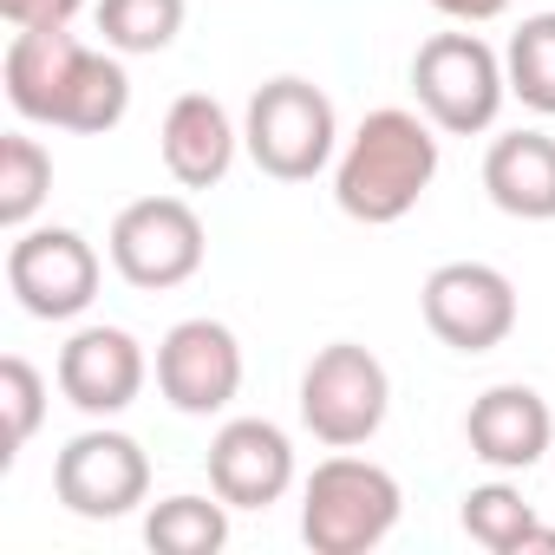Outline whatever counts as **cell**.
Here are the masks:
<instances>
[{"instance_id": "obj_1", "label": "cell", "mask_w": 555, "mask_h": 555, "mask_svg": "<svg viewBox=\"0 0 555 555\" xmlns=\"http://www.w3.org/2000/svg\"><path fill=\"white\" fill-rule=\"evenodd\" d=\"M0 79H8V105H14L27 125L73 131V138H105V131H118L125 112H131L125 53L86 47L73 27L14 34V40H8V60H0Z\"/></svg>"}, {"instance_id": "obj_2", "label": "cell", "mask_w": 555, "mask_h": 555, "mask_svg": "<svg viewBox=\"0 0 555 555\" xmlns=\"http://www.w3.org/2000/svg\"><path fill=\"white\" fill-rule=\"evenodd\" d=\"M431 183H438V125L405 105L366 112L334 157V203L366 229L405 222Z\"/></svg>"}, {"instance_id": "obj_3", "label": "cell", "mask_w": 555, "mask_h": 555, "mask_svg": "<svg viewBox=\"0 0 555 555\" xmlns=\"http://www.w3.org/2000/svg\"><path fill=\"white\" fill-rule=\"evenodd\" d=\"M405 490L386 464L334 451L301 483V542L314 555H366L399 529Z\"/></svg>"}, {"instance_id": "obj_4", "label": "cell", "mask_w": 555, "mask_h": 555, "mask_svg": "<svg viewBox=\"0 0 555 555\" xmlns=\"http://www.w3.org/2000/svg\"><path fill=\"white\" fill-rule=\"evenodd\" d=\"M242 151L255 157L261 177L274 183H314L334 157H340V118L334 99L314 79H268L255 86L248 112H242Z\"/></svg>"}, {"instance_id": "obj_5", "label": "cell", "mask_w": 555, "mask_h": 555, "mask_svg": "<svg viewBox=\"0 0 555 555\" xmlns=\"http://www.w3.org/2000/svg\"><path fill=\"white\" fill-rule=\"evenodd\" d=\"M412 99L444 138H477L496 125L509 99L503 53H490V40L477 34H431L412 53Z\"/></svg>"}, {"instance_id": "obj_6", "label": "cell", "mask_w": 555, "mask_h": 555, "mask_svg": "<svg viewBox=\"0 0 555 555\" xmlns=\"http://www.w3.org/2000/svg\"><path fill=\"white\" fill-rule=\"evenodd\" d=\"M392 412V379L386 360L360 340H334L308 360L301 373V425L327 444V451H360L379 438Z\"/></svg>"}, {"instance_id": "obj_7", "label": "cell", "mask_w": 555, "mask_h": 555, "mask_svg": "<svg viewBox=\"0 0 555 555\" xmlns=\"http://www.w3.org/2000/svg\"><path fill=\"white\" fill-rule=\"evenodd\" d=\"M105 255H112V268L125 274L131 288L164 295V288H183L190 274L203 268L209 235H203V216L183 196H138V203H125L112 216Z\"/></svg>"}, {"instance_id": "obj_8", "label": "cell", "mask_w": 555, "mask_h": 555, "mask_svg": "<svg viewBox=\"0 0 555 555\" xmlns=\"http://www.w3.org/2000/svg\"><path fill=\"white\" fill-rule=\"evenodd\" d=\"M53 496L79 516V522H118L151 496V457L131 431L92 425L79 438L60 444L53 457Z\"/></svg>"}, {"instance_id": "obj_9", "label": "cell", "mask_w": 555, "mask_h": 555, "mask_svg": "<svg viewBox=\"0 0 555 555\" xmlns=\"http://www.w3.org/2000/svg\"><path fill=\"white\" fill-rule=\"evenodd\" d=\"M105 261L79 229H14L8 288L34 321H79L99 301Z\"/></svg>"}, {"instance_id": "obj_10", "label": "cell", "mask_w": 555, "mask_h": 555, "mask_svg": "<svg viewBox=\"0 0 555 555\" xmlns=\"http://www.w3.org/2000/svg\"><path fill=\"white\" fill-rule=\"evenodd\" d=\"M425 327L451 353H490L516 334V282L490 261H444L418 288Z\"/></svg>"}, {"instance_id": "obj_11", "label": "cell", "mask_w": 555, "mask_h": 555, "mask_svg": "<svg viewBox=\"0 0 555 555\" xmlns=\"http://www.w3.org/2000/svg\"><path fill=\"white\" fill-rule=\"evenodd\" d=\"M157 392H164V405L183 412V418H216V412H229L235 392H242V340H235L222 321H209V314L177 321V327L157 340Z\"/></svg>"}, {"instance_id": "obj_12", "label": "cell", "mask_w": 555, "mask_h": 555, "mask_svg": "<svg viewBox=\"0 0 555 555\" xmlns=\"http://www.w3.org/2000/svg\"><path fill=\"white\" fill-rule=\"evenodd\" d=\"M209 490L229 509H274L295 490V438L274 418H229L209 438Z\"/></svg>"}, {"instance_id": "obj_13", "label": "cell", "mask_w": 555, "mask_h": 555, "mask_svg": "<svg viewBox=\"0 0 555 555\" xmlns=\"http://www.w3.org/2000/svg\"><path fill=\"white\" fill-rule=\"evenodd\" d=\"M144 379H151V360H144L138 334H125V327H79L60 347V392L86 418H118L125 405H138Z\"/></svg>"}, {"instance_id": "obj_14", "label": "cell", "mask_w": 555, "mask_h": 555, "mask_svg": "<svg viewBox=\"0 0 555 555\" xmlns=\"http://www.w3.org/2000/svg\"><path fill=\"white\" fill-rule=\"evenodd\" d=\"M464 444H470L477 464H490L503 477L509 470H529V464L555 457V412H548V399L535 386H516V379L509 386H490L464 412Z\"/></svg>"}, {"instance_id": "obj_15", "label": "cell", "mask_w": 555, "mask_h": 555, "mask_svg": "<svg viewBox=\"0 0 555 555\" xmlns=\"http://www.w3.org/2000/svg\"><path fill=\"white\" fill-rule=\"evenodd\" d=\"M157 151H164V170L177 177V190H216V183L235 170L242 131H235V118H229L222 99L183 92V99H170V112H164Z\"/></svg>"}, {"instance_id": "obj_16", "label": "cell", "mask_w": 555, "mask_h": 555, "mask_svg": "<svg viewBox=\"0 0 555 555\" xmlns=\"http://www.w3.org/2000/svg\"><path fill=\"white\" fill-rule=\"evenodd\" d=\"M483 190L516 222H555V138L548 131H503V138H490Z\"/></svg>"}, {"instance_id": "obj_17", "label": "cell", "mask_w": 555, "mask_h": 555, "mask_svg": "<svg viewBox=\"0 0 555 555\" xmlns=\"http://www.w3.org/2000/svg\"><path fill=\"white\" fill-rule=\"evenodd\" d=\"M144 542L157 548V555H216L222 542H229V503L209 490V496H164V503H151V516H144Z\"/></svg>"}, {"instance_id": "obj_18", "label": "cell", "mask_w": 555, "mask_h": 555, "mask_svg": "<svg viewBox=\"0 0 555 555\" xmlns=\"http://www.w3.org/2000/svg\"><path fill=\"white\" fill-rule=\"evenodd\" d=\"M457 522H464V535L477 542V548H490V555H522L529 548V535L542 529L535 522V509H529V496L516 490V483H477V490H464V509H457Z\"/></svg>"}, {"instance_id": "obj_19", "label": "cell", "mask_w": 555, "mask_h": 555, "mask_svg": "<svg viewBox=\"0 0 555 555\" xmlns=\"http://www.w3.org/2000/svg\"><path fill=\"white\" fill-rule=\"evenodd\" d=\"M47 196H53V151L27 131H8L0 138V222L34 229Z\"/></svg>"}, {"instance_id": "obj_20", "label": "cell", "mask_w": 555, "mask_h": 555, "mask_svg": "<svg viewBox=\"0 0 555 555\" xmlns=\"http://www.w3.org/2000/svg\"><path fill=\"white\" fill-rule=\"evenodd\" d=\"M183 0H99L92 8V21H99V34H105V47L112 53H125V60H144V53H164L177 34H183Z\"/></svg>"}, {"instance_id": "obj_21", "label": "cell", "mask_w": 555, "mask_h": 555, "mask_svg": "<svg viewBox=\"0 0 555 555\" xmlns=\"http://www.w3.org/2000/svg\"><path fill=\"white\" fill-rule=\"evenodd\" d=\"M509 99H522L535 118H555V14H529L503 47Z\"/></svg>"}, {"instance_id": "obj_22", "label": "cell", "mask_w": 555, "mask_h": 555, "mask_svg": "<svg viewBox=\"0 0 555 555\" xmlns=\"http://www.w3.org/2000/svg\"><path fill=\"white\" fill-rule=\"evenodd\" d=\"M0 405H8V464H14L47 418V379L34 373V360H21V353L0 360Z\"/></svg>"}, {"instance_id": "obj_23", "label": "cell", "mask_w": 555, "mask_h": 555, "mask_svg": "<svg viewBox=\"0 0 555 555\" xmlns=\"http://www.w3.org/2000/svg\"><path fill=\"white\" fill-rule=\"evenodd\" d=\"M86 14V0H0V21L14 34H34V27H73Z\"/></svg>"}, {"instance_id": "obj_24", "label": "cell", "mask_w": 555, "mask_h": 555, "mask_svg": "<svg viewBox=\"0 0 555 555\" xmlns=\"http://www.w3.org/2000/svg\"><path fill=\"white\" fill-rule=\"evenodd\" d=\"M431 8H438L444 21H457V27H483V21L509 14V0H431Z\"/></svg>"}]
</instances>
